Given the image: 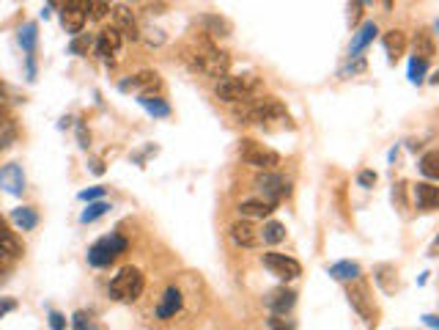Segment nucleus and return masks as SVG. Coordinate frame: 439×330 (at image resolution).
<instances>
[{"label": "nucleus", "mask_w": 439, "mask_h": 330, "mask_svg": "<svg viewBox=\"0 0 439 330\" xmlns=\"http://www.w3.org/2000/svg\"><path fill=\"white\" fill-rule=\"evenodd\" d=\"M182 58L187 61V66H190L193 72H201V74L215 77V80H222V77L228 74V69H231V58H228V52H225V50H220L209 36H198V39H195V44L184 50V55H182Z\"/></svg>", "instance_id": "1"}, {"label": "nucleus", "mask_w": 439, "mask_h": 330, "mask_svg": "<svg viewBox=\"0 0 439 330\" xmlns=\"http://www.w3.org/2000/svg\"><path fill=\"white\" fill-rule=\"evenodd\" d=\"M233 116L239 124H266V121H288V110L275 96H258L250 102H239Z\"/></svg>", "instance_id": "2"}, {"label": "nucleus", "mask_w": 439, "mask_h": 330, "mask_svg": "<svg viewBox=\"0 0 439 330\" xmlns=\"http://www.w3.org/2000/svg\"><path fill=\"white\" fill-rule=\"evenodd\" d=\"M261 77L255 74H225L222 80H217L215 85V96L222 102H250V99H258L261 94Z\"/></svg>", "instance_id": "3"}, {"label": "nucleus", "mask_w": 439, "mask_h": 330, "mask_svg": "<svg viewBox=\"0 0 439 330\" xmlns=\"http://www.w3.org/2000/svg\"><path fill=\"white\" fill-rule=\"evenodd\" d=\"M143 287H146V281H143V273L138 267H121L118 276L110 281L107 292L118 303H135L143 295Z\"/></svg>", "instance_id": "4"}, {"label": "nucleus", "mask_w": 439, "mask_h": 330, "mask_svg": "<svg viewBox=\"0 0 439 330\" xmlns=\"http://www.w3.org/2000/svg\"><path fill=\"white\" fill-rule=\"evenodd\" d=\"M239 157H242L247 165L258 168V171H275V168L280 165V154H277L275 149H269V146L253 141V138H242V143H239Z\"/></svg>", "instance_id": "5"}, {"label": "nucleus", "mask_w": 439, "mask_h": 330, "mask_svg": "<svg viewBox=\"0 0 439 330\" xmlns=\"http://www.w3.org/2000/svg\"><path fill=\"white\" fill-rule=\"evenodd\" d=\"M124 251H127V240L121 234L102 237V240H96L88 248V265H94V267H110L116 262V256L124 254Z\"/></svg>", "instance_id": "6"}, {"label": "nucleus", "mask_w": 439, "mask_h": 330, "mask_svg": "<svg viewBox=\"0 0 439 330\" xmlns=\"http://www.w3.org/2000/svg\"><path fill=\"white\" fill-rule=\"evenodd\" d=\"M255 190L264 196V201H269V204H275V207H277V201H283V198L291 193L288 179L280 176V174H275V171H261V174L255 176Z\"/></svg>", "instance_id": "7"}, {"label": "nucleus", "mask_w": 439, "mask_h": 330, "mask_svg": "<svg viewBox=\"0 0 439 330\" xmlns=\"http://www.w3.org/2000/svg\"><path fill=\"white\" fill-rule=\"evenodd\" d=\"M264 267L272 273V276H277L280 281H294V278H299L302 276V265L297 262V259H291V256H286V254H275V251H269V254H264Z\"/></svg>", "instance_id": "8"}, {"label": "nucleus", "mask_w": 439, "mask_h": 330, "mask_svg": "<svg viewBox=\"0 0 439 330\" xmlns=\"http://www.w3.org/2000/svg\"><path fill=\"white\" fill-rule=\"evenodd\" d=\"M94 47H96V55H99L107 66H116V61H118V55H121V50H124V39L118 36V30L105 28V30H99V36L94 39Z\"/></svg>", "instance_id": "9"}, {"label": "nucleus", "mask_w": 439, "mask_h": 330, "mask_svg": "<svg viewBox=\"0 0 439 330\" xmlns=\"http://www.w3.org/2000/svg\"><path fill=\"white\" fill-rule=\"evenodd\" d=\"M118 88L121 91H138L140 96H154V91L162 88V77L157 72H151V69H143V72L132 74L129 80H121Z\"/></svg>", "instance_id": "10"}, {"label": "nucleus", "mask_w": 439, "mask_h": 330, "mask_svg": "<svg viewBox=\"0 0 439 330\" xmlns=\"http://www.w3.org/2000/svg\"><path fill=\"white\" fill-rule=\"evenodd\" d=\"M85 19H88V3H83V0H69V3H63V8H61V22H63L66 33L80 36Z\"/></svg>", "instance_id": "11"}, {"label": "nucleus", "mask_w": 439, "mask_h": 330, "mask_svg": "<svg viewBox=\"0 0 439 330\" xmlns=\"http://www.w3.org/2000/svg\"><path fill=\"white\" fill-rule=\"evenodd\" d=\"M113 30H118L121 39H132L138 41L140 39V25H138V17L129 6H113Z\"/></svg>", "instance_id": "12"}, {"label": "nucleus", "mask_w": 439, "mask_h": 330, "mask_svg": "<svg viewBox=\"0 0 439 330\" xmlns=\"http://www.w3.org/2000/svg\"><path fill=\"white\" fill-rule=\"evenodd\" d=\"M346 298H349V303H352V309L365 320V322H374V317H376V309H374V303H371V298H368V287L357 278V281H352V287H349V292H346Z\"/></svg>", "instance_id": "13"}, {"label": "nucleus", "mask_w": 439, "mask_h": 330, "mask_svg": "<svg viewBox=\"0 0 439 330\" xmlns=\"http://www.w3.org/2000/svg\"><path fill=\"white\" fill-rule=\"evenodd\" d=\"M264 306H266L272 314L286 317V314L297 306V292H294V289H288V287H277V289H272V292L264 298Z\"/></svg>", "instance_id": "14"}, {"label": "nucleus", "mask_w": 439, "mask_h": 330, "mask_svg": "<svg viewBox=\"0 0 439 330\" xmlns=\"http://www.w3.org/2000/svg\"><path fill=\"white\" fill-rule=\"evenodd\" d=\"M233 245L239 248H258L261 245V229H255L250 220H236L231 229H228Z\"/></svg>", "instance_id": "15"}, {"label": "nucleus", "mask_w": 439, "mask_h": 330, "mask_svg": "<svg viewBox=\"0 0 439 330\" xmlns=\"http://www.w3.org/2000/svg\"><path fill=\"white\" fill-rule=\"evenodd\" d=\"M0 187L6 193H11V196H22V190H25V174H22V168L17 163H8V165L0 168Z\"/></svg>", "instance_id": "16"}, {"label": "nucleus", "mask_w": 439, "mask_h": 330, "mask_svg": "<svg viewBox=\"0 0 439 330\" xmlns=\"http://www.w3.org/2000/svg\"><path fill=\"white\" fill-rule=\"evenodd\" d=\"M412 47H415V55L412 58H420V61H431L437 55V41H434V33L431 30H418L415 39H412Z\"/></svg>", "instance_id": "17"}, {"label": "nucleus", "mask_w": 439, "mask_h": 330, "mask_svg": "<svg viewBox=\"0 0 439 330\" xmlns=\"http://www.w3.org/2000/svg\"><path fill=\"white\" fill-rule=\"evenodd\" d=\"M182 306H184L182 292H179L176 287H168L165 295H162V303L157 306V317H160V320H171V317H176V314L182 311Z\"/></svg>", "instance_id": "18"}, {"label": "nucleus", "mask_w": 439, "mask_h": 330, "mask_svg": "<svg viewBox=\"0 0 439 330\" xmlns=\"http://www.w3.org/2000/svg\"><path fill=\"white\" fill-rule=\"evenodd\" d=\"M415 201H418V207H420V209H426V212L437 209L439 207V187L437 185H431V182H418V185H415Z\"/></svg>", "instance_id": "19"}, {"label": "nucleus", "mask_w": 439, "mask_h": 330, "mask_svg": "<svg viewBox=\"0 0 439 330\" xmlns=\"http://www.w3.org/2000/svg\"><path fill=\"white\" fill-rule=\"evenodd\" d=\"M376 33H379V28H376V22H365V25H360V30L354 33V39H352V44H349V55L352 58H357L374 39H376Z\"/></svg>", "instance_id": "20"}, {"label": "nucleus", "mask_w": 439, "mask_h": 330, "mask_svg": "<svg viewBox=\"0 0 439 330\" xmlns=\"http://www.w3.org/2000/svg\"><path fill=\"white\" fill-rule=\"evenodd\" d=\"M272 212H275V204H269L264 198H247V201L239 204V215L242 218H258V220H264Z\"/></svg>", "instance_id": "21"}, {"label": "nucleus", "mask_w": 439, "mask_h": 330, "mask_svg": "<svg viewBox=\"0 0 439 330\" xmlns=\"http://www.w3.org/2000/svg\"><path fill=\"white\" fill-rule=\"evenodd\" d=\"M374 278H376V284L382 287V292H385V295H396V292L401 289V284H398V273H396V267H393V265H379V267L374 270Z\"/></svg>", "instance_id": "22"}, {"label": "nucleus", "mask_w": 439, "mask_h": 330, "mask_svg": "<svg viewBox=\"0 0 439 330\" xmlns=\"http://www.w3.org/2000/svg\"><path fill=\"white\" fill-rule=\"evenodd\" d=\"M327 273L335 278V281H343V284H352L360 278V265L357 262H335L327 267Z\"/></svg>", "instance_id": "23"}, {"label": "nucleus", "mask_w": 439, "mask_h": 330, "mask_svg": "<svg viewBox=\"0 0 439 330\" xmlns=\"http://www.w3.org/2000/svg\"><path fill=\"white\" fill-rule=\"evenodd\" d=\"M382 41H385V50H387V55H390L393 63L407 52V36L401 30H387Z\"/></svg>", "instance_id": "24"}, {"label": "nucleus", "mask_w": 439, "mask_h": 330, "mask_svg": "<svg viewBox=\"0 0 439 330\" xmlns=\"http://www.w3.org/2000/svg\"><path fill=\"white\" fill-rule=\"evenodd\" d=\"M0 254L6 256V259H17V256H22V245H19V240L14 237V231H8V226L0 220Z\"/></svg>", "instance_id": "25"}, {"label": "nucleus", "mask_w": 439, "mask_h": 330, "mask_svg": "<svg viewBox=\"0 0 439 330\" xmlns=\"http://www.w3.org/2000/svg\"><path fill=\"white\" fill-rule=\"evenodd\" d=\"M11 220H14L22 231H30V229H36L39 215H36V209H30V207H17V209H11Z\"/></svg>", "instance_id": "26"}, {"label": "nucleus", "mask_w": 439, "mask_h": 330, "mask_svg": "<svg viewBox=\"0 0 439 330\" xmlns=\"http://www.w3.org/2000/svg\"><path fill=\"white\" fill-rule=\"evenodd\" d=\"M154 118H165V116H171V105L162 99V96H140L138 99Z\"/></svg>", "instance_id": "27"}, {"label": "nucleus", "mask_w": 439, "mask_h": 330, "mask_svg": "<svg viewBox=\"0 0 439 330\" xmlns=\"http://www.w3.org/2000/svg\"><path fill=\"white\" fill-rule=\"evenodd\" d=\"M283 240H286V226H283V223H277V220L264 223V229H261V243L277 245V243H283Z\"/></svg>", "instance_id": "28"}, {"label": "nucleus", "mask_w": 439, "mask_h": 330, "mask_svg": "<svg viewBox=\"0 0 439 330\" xmlns=\"http://www.w3.org/2000/svg\"><path fill=\"white\" fill-rule=\"evenodd\" d=\"M201 22H204V28H206V33H209V36H228V33H231V22H228L225 17L206 14Z\"/></svg>", "instance_id": "29"}, {"label": "nucleus", "mask_w": 439, "mask_h": 330, "mask_svg": "<svg viewBox=\"0 0 439 330\" xmlns=\"http://www.w3.org/2000/svg\"><path fill=\"white\" fill-rule=\"evenodd\" d=\"M36 41H39L36 25H33V22L22 25V28H19V47H22V50H25L28 55H33V50H36Z\"/></svg>", "instance_id": "30"}, {"label": "nucleus", "mask_w": 439, "mask_h": 330, "mask_svg": "<svg viewBox=\"0 0 439 330\" xmlns=\"http://www.w3.org/2000/svg\"><path fill=\"white\" fill-rule=\"evenodd\" d=\"M420 171H423V176H429V179H439V154L437 152H426V154H423Z\"/></svg>", "instance_id": "31"}, {"label": "nucleus", "mask_w": 439, "mask_h": 330, "mask_svg": "<svg viewBox=\"0 0 439 330\" xmlns=\"http://www.w3.org/2000/svg\"><path fill=\"white\" fill-rule=\"evenodd\" d=\"M107 209H110V204H107V201H91V204H88V209L80 215V220H83V223H94L96 218L107 215Z\"/></svg>", "instance_id": "32"}, {"label": "nucleus", "mask_w": 439, "mask_h": 330, "mask_svg": "<svg viewBox=\"0 0 439 330\" xmlns=\"http://www.w3.org/2000/svg\"><path fill=\"white\" fill-rule=\"evenodd\" d=\"M91 47H94V36L80 33V36H74V39H72L69 52H72V55H88V50H91Z\"/></svg>", "instance_id": "33"}, {"label": "nucleus", "mask_w": 439, "mask_h": 330, "mask_svg": "<svg viewBox=\"0 0 439 330\" xmlns=\"http://www.w3.org/2000/svg\"><path fill=\"white\" fill-rule=\"evenodd\" d=\"M426 69H429V63H426V61L412 58V61H409V80H412V83H420V80H423V74H426Z\"/></svg>", "instance_id": "34"}, {"label": "nucleus", "mask_w": 439, "mask_h": 330, "mask_svg": "<svg viewBox=\"0 0 439 330\" xmlns=\"http://www.w3.org/2000/svg\"><path fill=\"white\" fill-rule=\"evenodd\" d=\"M376 179H379V176H376V171H368V168L357 174V185H360V187H365V190H368V187H374V185H376Z\"/></svg>", "instance_id": "35"}, {"label": "nucleus", "mask_w": 439, "mask_h": 330, "mask_svg": "<svg viewBox=\"0 0 439 330\" xmlns=\"http://www.w3.org/2000/svg\"><path fill=\"white\" fill-rule=\"evenodd\" d=\"M269 330H294V322L280 317V314H272L269 317Z\"/></svg>", "instance_id": "36"}, {"label": "nucleus", "mask_w": 439, "mask_h": 330, "mask_svg": "<svg viewBox=\"0 0 439 330\" xmlns=\"http://www.w3.org/2000/svg\"><path fill=\"white\" fill-rule=\"evenodd\" d=\"M102 196H105V187H88V190H83L80 193V201H102Z\"/></svg>", "instance_id": "37"}, {"label": "nucleus", "mask_w": 439, "mask_h": 330, "mask_svg": "<svg viewBox=\"0 0 439 330\" xmlns=\"http://www.w3.org/2000/svg\"><path fill=\"white\" fill-rule=\"evenodd\" d=\"M357 72H365V58H363V55L352 58V61H349V66L343 69V74H357Z\"/></svg>", "instance_id": "38"}, {"label": "nucleus", "mask_w": 439, "mask_h": 330, "mask_svg": "<svg viewBox=\"0 0 439 330\" xmlns=\"http://www.w3.org/2000/svg\"><path fill=\"white\" fill-rule=\"evenodd\" d=\"M88 11H91L94 19H102L110 11V3H88Z\"/></svg>", "instance_id": "39"}, {"label": "nucleus", "mask_w": 439, "mask_h": 330, "mask_svg": "<svg viewBox=\"0 0 439 330\" xmlns=\"http://www.w3.org/2000/svg\"><path fill=\"white\" fill-rule=\"evenodd\" d=\"M50 330H66V317L58 311H50Z\"/></svg>", "instance_id": "40"}, {"label": "nucleus", "mask_w": 439, "mask_h": 330, "mask_svg": "<svg viewBox=\"0 0 439 330\" xmlns=\"http://www.w3.org/2000/svg\"><path fill=\"white\" fill-rule=\"evenodd\" d=\"M11 311H17V300H11V298H0V320H3L6 314H11Z\"/></svg>", "instance_id": "41"}, {"label": "nucleus", "mask_w": 439, "mask_h": 330, "mask_svg": "<svg viewBox=\"0 0 439 330\" xmlns=\"http://www.w3.org/2000/svg\"><path fill=\"white\" fill-rule=\"evenodd\" d=\"M363 3H352L349 6V19H352V25H357V19H360V14H363Z\"/></svg>", "instance_id": "42"}, {"label": "nucleus", "mask_w": 439, "mask_h": 330, "mask_svg": "<svg viewBox=\"0 0 439 330\" xmlns=\"http://www.w3.org/2000/svg\"><path fill=\"white\" fill-rule=\"evenodd\" d=\"M74 328H77V330H88V328H91V325H88V314H85V311H77V314H74Z\"/></svg>", "instance_id": "43"}, {"label": "nucleus", "mask_w": 439, "mask_h": 330, "mask_svg": "<svg viewBox=\"0 0 439 330\" xmlns=\"http://www.w3.org/2000/svg\"><path fill=\"white\" fill-rule=\"evenodd\" d=\"M77 138H80V146H83V149H88V132H85V127H83V124H77Z\"/></svg>", "instance_id": "44"}, {"label": "nucleus", "mask_w": 439, "mask_h": 330, "mask_svg": "<svg viewBox=\"0 0 439 330\" xmlns=\"http://www.w3.org/2000/svg\"><path fill=\"white\" fill-rule=\"evenodd\" d=\"M28 80H36V63H33V55H28Z\"/></svg>", "instance_id": "45"}, {"label": "nucleus", "mask_w": 439, "mask_h": 330, "mask_svg": "<svg viewBox=\"0 0 439 330\" xmlns=\"http://www.w3.org/2000/svg\"><path fill=\"white\" fill-rule=\"evenodd\" d=\"M423 322L429 325V328H439V320H437V314H426L423 317Z\"/></svg>", "instance_id": "46"}, {"label": "nucleus", "mask_w": 439, "mask_h": 330, "mask_svg": "<svg viewBox=\"0 0 439 330\" xmlns=\"http://www.w3.org/2000/svg\"><path fill=\"white\" fill-rule=\"evenodd\" d=\"M11 141H14V130H8V132H6L3 138H0V149H6V146H8Z\"/></svg>", "instance_id": "47"}, {"label": "nucleus", "mask_w": 439, "mask_h": 330, "mask_svg": "<svg viewBox=\"0 0 439 330\" xmlns=\"http://www.w3.org/2000/svg\"><path fill=\"white\" fill-rule=\"evenodd\" d=\"M3 127H8V110L0 105V130H3Z\"/></svg>", "instance_id": "48"}, {"label": "nucleus", "mask_w": 439, "mask_h": 330, "mask_svg": "<svg viewBox=\"0 0 439 330\" xmlns=\"http://www.w3.org/2000/svg\"><path fill=\"white\" fill-rule=\"evenodd\" d=\"M91 171H94V174H105V165H102L99 160H94V163H91Z\"/></svg>", "instance_id": "49"}, {"label": "nucleus", "mask_w": 439, "mask_h": 330, "mask_svg": "<svg viewBox=\"0 0 439 330\" xmlns=\"http://www.w3.org/2000/svg\"><path fill=\"white\" fill-rule=\"evenodd\" d=\"M407 146H409V152H418V149H420V143H418V141H407Z\"/></svg>", "instance_id": "50"}, {"label": "nucleus", "mask_w": 439, "mask_h": 330, "mask_svg": "<svg viewBox=\"0 0 439 330\" xmlns=\"http://www.w3.org/2000/svg\"><path fill=\"white\" fill-rule=\"evenodd\" d=\"M3 96H6V85L0 83V99H3Z\"/></svg>", "instance_id": "51"}, {"label": "nucleus", "mask_w": 439, "mask_h": 330, "mask_svg": "<svg viewBox=\"0 0 439 330\" xmlns=\"http://www.w3.org/2000/svg\"><path fill=\"white\" fill-rule=\"evenodd\" d=\"M88 330H96V328H88Z\"/></svg>", "instance_id": "52"}]
</instances>
